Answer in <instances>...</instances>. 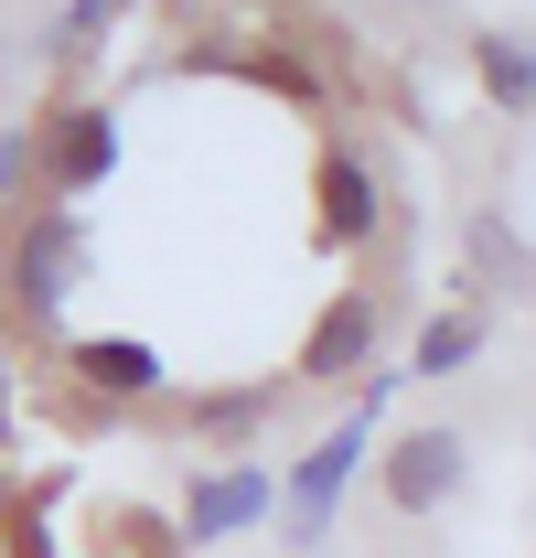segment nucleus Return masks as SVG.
Returning <instances> with one entry per match:
<instances>
[{"label": "nucleus", "instance_id": "4", "mask_svg": "<svg viewBox=\"0 0 536 558\" xmlns=\"http://www.w3.org/2000/svg\"><path fill=\"white\" fill-rule=\"evenodd\" d=\"M108 172H119V108H97V97L54 108V130H44V205H86Z\"/></svg>", "mask_w": 536, "mask_h": 558}, {"label": "nucleus", "instance_id": "7", "mask_svg": "<svg viewBox=\"0 0 536 558\" xmlns=\"http://www.w3.org/2000/svg\"><path fill=\"white\" fill-rule=\"evenodd\" d=\"M65 365L97 387V398H119V409H139V398H161V387H172V376H161V354L139 344V333H86Z\"/></svg>", "mask_w": 536, "mask_h": 558}, {"label": "nucleus", "instance_id": "17", "mask_svg": "<svg viewBox=\"0 0 536 558\" xmlns=\"http://www.w3.org/2000/svg\"><path fill=\"white\" fill-rule=\"evenodd\" d=\"M0 429H11V387H0Z\"/></svg>", "mask_w": 536, "mask_h": 558}, {"label": "nucleus", "instance_id": "15", "mask_svg": "<svg viewBox=\"0 0 536 558\" xmlns=\"http://www.w3.org/2000/svg\"><path fill=\"white\" fill-rule=\"evenodd\" d=\"M11 558H65V548H54V526H44V515H33V505H22V515H11Z\"/></svg>", "mask_w": 536, "mask_h": 558}, {"label": "nucleus", "instance_id": "13", "mask_svg": "<svg viewBox=\"0 0 536 558\" xmlns=\"http://www.w3.org/2000/svg\"><path fill=\"white\" fill-rule=\"evenodd\" d=\"M472 258H483V269H504V279H526V247H515V226H504V215H472Z\"/></svg>", "mask_w": 536, "mask_h": 558}, {"label": "nucleus", "instance_id": "10", "mask_svg": "<svg viewBox=\"0 0 536 558\" xmlns=\"http://www.w3.org/2000/svg\"><path fill=\"white\" fill-rule=\"evenodd\" d=\"M472 75L494 108H536V44H515V33H472Z\"/></svg>", "mask_w": 536, "mask_h": 558}, {"label": "nucleus", "instance_id": "3", "mask_svg": "<svg viewBox=\"0 0 536 558\" xmlns=\"http://www.w3.org/2000/svg\"><path fill=\"white\" fill-rule=\"evenodd\" d=\"M462 484H472V440L440 429V418H418V429H398L376 451V494L398 515H440V505H462Z\"/></svg>", "mask_w": 536, "mask_h": 558}, {"label": "nucleus", "instance_id": "9", "mask_svg": "<svg viewBox=\"0 0 536 558\" xmlns=\"http://www.w3.org/2000/svg\"><path fill=\"white\" fill-rule=\"evenodd\" d=\"M279 398H290V376H268V387H204V398H194V440H226V451H236V440L268 429Z\"/></svg>", "mask_w": 536, "mask_h": 558}, {"label": "nucleus", "instance_id": "16", "mask_svg": "<svg viewBox=\"0 0 536 558\" xmlns=\"http://www.w3.org/2000/svg\"><path fill=\"white\" fill-rule=\"evenodd\" d=\"M22 161H33V130H0V194L22 183Z\"/></svg>", "mask_w": 536, "mask_h": 558}, {"label": "nucleus", "instance_id": "2", "mask_svg": "<svg viewBox=\"0 0 536 558\" xmlns=\"http://www.w3.org/2000/svg\"><path fill=\"white\" fill-rule=\"evenodd\" d=\"M398 398V376H365V398L301 451V473H290V494H279V526H290V548H322L333 537V505H343V484H354V462H365V440H376V409Z\"/></svg>", "mask_w": 536, "mask_h": 558}, {"label": "nucleus", "instance_id": "1", "mask_svg": "<svg viewBox=\"0 0 536 558\" xmlns=\"http://www.w3.org/2000/svg\"><path fill=\"white\" fill-rule=\"evenodd\" d=\"M75 279H86V215L75 205H22L0 226V290H11V312L33 333L75 301Z\"/></svg>", "mask_w": 536, "mask_h": 558}, {"label": "nucleus", "instance_id": "8", "mask_svg": "<svg viewBox=\"0 0 536 558\" xmlns=\"http://www.w3.org/2000/svg\"><path fill=\"white\" fill-rule=\"evenodd\" d=\"M312 194H322V236L333 247H365L376 236V172H365V150H322Z\"/></svg>", "mask_w": 536, "mask_h": 558}, {"label": "nucleus", "instance_id": "14", "mask_svg": "<svg viewBox=\"0 0 536 558\" xmlns=\"http://www.w3.org/2000/svg\"><path fill=\"white\" fill-rule=\"evenodd\" d=\"M108 33H119V11H54V33H44V44H54V54H97Z\"/></svg>", "mask_w": 536, "mask_h": 558}, {"label": "nucleus", "instance_id": "11", "mask_svg": "<svg viewBox=\"0 0 536 558\" xmlns=\"http://www.w3.org/2000/svg\"><path fill=\"white\" fill-rule=\"evenodd\" d=\"M472 354H483V312H429V323H418V354H407V376H462Z\"/></svg>", "mask_w": 536, "mask_h": 558}, {"label": "nucleus", "instance_id": "6", "mask_svg": "<svg viewBox=\"0 0 536 558\" xmlns=\"http://www.w3.org/2000/svg\"><path fill=\"white\" fill-rule=\"evenodd\" d=\"M301 376H322V387L376 376V290H333V301H322V323H312L301 354H290V387H301Z\"/></svg>", "mask_w": 536, "mask_h": 558}, {"label": "nucleus", "instance_id": "5", "mask_svg": "<svg viewBox=\"0 0 536 558\" xmlns=\"http://www.w3.org/2000/svg\"><path fill=\"white\" fill-rule=\"evenodd\" d=\"M268 515H279L268 462H215V473H194V494H183V537H194V548H226V537H247Z\"/></svg>", "mask_w": 536, "mask_h": 558}, {"label": "nucleus", "instance_id": "12", "mask_svg": "<svg viewBox=\"0 0 536 558\" xmlns=\"http://www.w3.org/2000/svg\"><path fill=\"white\" fill-rule=\"evenodd\" d=\"M236 65L258 75L268 97H301V108H322V75H312V54H301V44H247Z\"/></svg>", "mask_w": 536, "mask_h": 558}]
</instances>
